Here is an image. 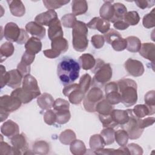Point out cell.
<instances>
[{"instance_id":"1f68e13d","label":"cell","mask_w":155,"mask_h":155,"mask_svg":"<svg viewBox=\"0 0 155 155\" xmlns=\"http://www.w3.org/2000/svg\"><path fill=\"white\" fill-rule=\"evenodd\" d=\"M89 145L90 149L95 152L96 151L104 148L105 145V143L101 135L96 134L90 137Z\"/></svg>"},{"instance_id":"603a6c76","label":"cell","mask_w":155,"mask_h":155,"mask_svg":"<svg viewBox=\"0 0 155 155\" xmlns=\"http://www.w3.org/2000/svg\"><path fill=\"white\" fill-rule=\"evenodd\" d=\"M10 95L18 98L22 104H28L35 98L33 94L25 91L22 87L15 89Z\"/></svg>"},{"instance_id":"7dc6e473","label":"cell","mask_w":155,"mask_h":155,"mask_svg":"<svg viewBox=\"0 0 155 155\" xmlns=\"http://www.w3.org/2000/svg\"><path fill=\"white\" fill-rule=\"evenodd\" d=\"M155 8H153L149 13L145 15L142 19V24L144 27L151 28L155 26Z\"/></svg>"},{"instance_id":"d590c367","label":"cell","mask_w":155,"mask_h":155,"mask_svg":"<svg viewBox=\"0 0 155 155\" xmlns=\"http://www.w3.org/2000/svg\"><path fill=\"white\" fill-rule=\"evenodd\" d=\"M155 91L151 90L148 91L144 97L145 105L149 110L150 116L153 115L155 113Z\"/></svg>"},{"instance_id":"30bf717a","label":"cell","mask_w":155,"mask_h":155,"mask_svg":"<svg viewBox=\"0 0 155 155\" xmlns=\"http://www.w3.org/2000/svg\"><path fill=\"white\" fill-rule=\"evenodd\" d=\"M105 99L111 105H116L121 102L120 94L118 90L117 82H111L105 86Z\"/></svg>"},{"instance_id":"44dd1931","label":"cell","mask_w":155,"mask_h":155,"mask_svg":"<svg viewBox=\"0 0 155 155\" xmlns=\"http://www.w3.org/2000/svg\"><path fill=\"white\" fill-rule=\"evenodd\" d=\"M12 15L16 17H22L25 13V7L20 0H12L7 1Z\"/></svg>"},{"instance_id":"681fc988","label":"cell","mask_w":155,"mask_h":155,"mask_svg":"<svg viewBox=\"0 0 155 155\" xmlns=\"http://www.w3.org/2000/svg\"><path fill=\"white\" fill-rule=\"evenodd\" d=\"M76 21L77 19L76 16L73 13H68L64 15L61 18V22L64 27L73 28Z\"/></svg>"},{"instance_id":"ee69618b","label":"cell","mask_w":155,"mask_h":155,"mask_svg":"<svg viewBox=\"0 0 155 155\" xmlns=\"http://www.w3.org/2000/svg\"><path fill=\"white\" fill-rule=\"evenodd\" d=\"M91 83V77L89 74H84L82 75L78 84L79 87L82 90V91L85 94L89 90Z\"/></svg>"},{"instance_id":"7c38bea8","label":"cell","mask_w":155,"mask_h":155,"mask_svg":"<svg viewBox=\"0 0 155 155\" xmlns=\"http://www.w3.org/2000/svg\"><path fill=\"white\" fill-rule=\"evenodd\" d=\"M35 58V54L27 51H25L21 60L17 66V70L21 73L23 77L28 74L30 72V66Z\"/></svg>"},{"instance_id":"6da1fadb","label":"cell","mask_w":155,"mask_h":155,"mask_svg":"<svg viewBox=\"0 0 155 155\" xmlns=\"http://www.w3.org/2000/svg\"><path fill=\"white\" fill-rule=\"evenodd\" d=\"M80 65L72 58L65 56L59 61L57 67V74L64 85L73 84L79 76Z\"/></svg>"},{"instance_id":"52a82bcc","label":"cell","mask_w":155,"mask_h":155,"mask_svg":"<svg viewBox=\"0 0 155 155\" xmlns=\"http://www.w3.org/2000/svg\"><path fill=\"white\" fill-rule=\"evenodd\" d=\"M127 111L128 113L130 118L125 124L122 125V127L128 133L129 139L132 140L137 139L141 136L143 129H142L140 127L139 124V118L134 116L132 109H128Z\"/></svg>"},{"instance_id":"ffe728a7","label":"cell","mask_w":155,"mask_h":155,"mask_svg":"<svg viewBox=\"0 0 155 155\" xmlns=\"http://www.w3.org/2000/svg\"><path fill=\"white\" fill-rule=\"evenodd\" d=\"M113 2V1H105V3L101 6L99 10L101 18L109 22H113L114 16V9L113 5L111 4Z\"/></svg>"},{"instance_id":"277c9868","label":"cell","mask_w":155,"mask_h":155,"mask_svg":"<svg viewBox=\"0 0 155 155\" xmlns=\"http://www.w3.org/2000/svg\"><path fill=\"white\" fill-rule=\"evenodd\" d=\"M91 70L94 73L92 81L93 85H96L99 88L107 84L112 77L113 71L110 64L105 63L101 59L96 60V64Z\"/></svg>"},{"instance_id":"e7e4bbea","label":"cell","mask_w":155,"mask_h":155,"mask_svg":"<svg viewBox=\"0 0 155 155\" xmlns=\"http://www.w3.org/2000/svg\"><path fill=\"white\" fill-rule=\"evenodd\" d=\"M129 25L127 24L124 20H120L115 22L113 24V27L116 30H124L129 27Z\"/></svg>"},{"instance_id":"d6a6232c","label":"cell","mask_w":155,"mask_h":155,"mask_svg":"<svg viewBox=\"0 0 155 155\" xmlns=\"http://www.w3.org/2000/svg\"><path fill=\"white\" fill-rule=\"evenodd\" d=\"M70 150L74 155H83L87 151L85 143L79 139H75L70 143Z\"/></svg>"},{"instance_id":"7402d4cb","label":"cell","mask_w":155,"mask_h":155,"mask_svg":"<svg viewBox=\"0 0 155 155\" xmlns=\"http://www.w3.org/2000/svg\"><path fill=\"white\" fill-rule=\"evenodd\" d=\"M155 45L153 43H143L141 45L139 50V54L145 59H147L153 63L154 62Z\"/></svg>"},{"instance_id":"816d5d0a","label":"cell","mask_w":155,"mask_h":155,"mask_svg":"<svg viewBox=\"0 0 155 155\" xmlns=\"http://www.w3.org/2000/svg\"><path fill=\"white\" fill-rule=\"evenodd\" d=\"M127 41L126 39L122 37L114 39L110 45H111L113 48L116 51H121L126 49L127 48Z\"/></svg>"},{"instance_id":"9a60e30c","label":"cell","mask_w":155,"mask_h":155,"mask_svg":"<svg viewBox=\"0 0 155 155\" xmlns=\"http://www.w3.org/2000/svg\"><path fill=\"white\" fill-rule=\"evenodd\" d=\"M87 27L97 30L101 33H106L110 29V22L99 17H94L87 24Z\"/></svg>"},{"instance_id":"6f0895ef","label":"cell","mask_w":155,"mask_h":155,"mask_svg":"<svg viewBox=\"0 0 155 155\" xmlns=\"http://www.w3.org/2000/svg\"><path fill=\"white\" fill-rule=\"evenodd\" d=\"M130 154L133 155H141L143 154V149L138 144L131 143L127 146Z\"/></svg>"},{"instance_id":"9f6ffc18","label":"cell","mask_w":155,"mask_h":155,"mask_svg":"<svg viewBox=\"0 0 155 155\" xmlns=\"http://www.w3.org/2000/svg\"><path fill=\"white\" fill-rule=\"evenodd\" d=\"M44 120L47 125L54 124L56 122V116L54 110L51 109L47 110L44 114Z\"/></svg>"},{"instance_id":"f35d334b","label":"cell","mask_w":155,"mask_h":155,"mask_svg":"<svg viewBox=\"0 0 155 155\" xmlns=\"http://www.w3.org/2000/svg\"><path fill=\"white\" fill-rule=\"evenodd\" d=\"M96 154H130L129 151L126 146L120 147L117 150L113 148H102L94 152Z\"/></svg>"},{"instance_id":"cb8c5ba5","label":"cell","mask_w":155,"mask_h":155,"mask_svg":"<svg viewBox=\"0 0 155 155\" xmlns=\"http://www.w3.org/2000/svg\"><path fill=\"white\" fill-rule=\"evenodd\" d=\"M8 72V81L7 84L8 87L12 88H18L20 87L22 82V75L21 73L17 70H12Z\"/></svg>"},{"instance_id":"d4e9b609","label":"cell","mask_w":155,"mask_h":155,"mask_svg":"<svg viewBox=\"0 0 155 155\" xmlns=\"http://www.w3.org/2000/svg\"><path fill=\"white\" fill-rule=\"evenodd\" d=\"M54 100L53 96L48 93H44L37 98L38 106L44 110H48L53 107Z\"/></svg>"},{"instance_id":"d6986e66","label":"cell","mask_w":155,"mask_h":155,"mask_svg":"<svg viewBox=\"0 0 155 155\" xmlns=\"http://www.w3.org/2000/svg\"><path fill=\"white\" fill-rule=\"evenodd\" d=\"M64 32L62 28V24L61 21L57 18L50 23L48 29V38L52 41L53 39L63 37Z\"/></svg>"},{"instance_id":"8992f818","label":"cell","mask_w":155,"mask_h":155,"mask_svg":"<svg viewBox=\"0 0 155 155\" xmlns=\"http://www.w3.org/2000/svg\"><path fill=\"white\" fill-rule=\"evenodd\" d=\"M104 98V93L98 87H93L84 98L83 105L85 110L90 113L95 112L96 104Z\"/></svg>"},{"instance_id":"74e56055","label":"cell","mask_w":155,"mask_h":155,"mask_svg":"<svg viewBox=\"0 0 155 155\" xmlns=\"http://www.w3.org/2000/svg\"><path fill=\"white\" fill-rule=\"evenodd\" d=\"M114 9V16L113 23L120 20H123L124 17L127 12V7L120 2H116L113 4Z\"/></svg>"},{"instance_id":"7bdbcfd3","label":"cell","mask_w":155,"mask_h":155,"mask_svg":"<svg viewBox=\"0 0 155 155\" xmlns=\"http://www.w3.org/2000/svg\"><path fill=\"white\" fill-rule=\"evenodd\" d=\"M114 138L119 145L120 147H125L128 143L129 137L127 131L122 129L115 131Z\"/></svg>"},{"instance_id":"91938a15","label":"cell","mask_w":155,"mask_h":155,"mask_svg":"<svg viewBox=\"0 0 155 155\" xmlns=\"http://www.w3.org/2000/svg\"><path fill=\"white\" fill-rule=\"evenodd\" d=\"M0 154L9 155L12 154V147L10 146L7 142L1 140L0 143Z\"/></svg>"},{"instance_id":"e0dca14e","label":"cell","mask_w":155,"mask_h":155,"mask_svg":"<svg viewBox=\"0 0 155 155\" xmlns=\"http://www.w3.org/2000/svg\"><path fill=\"white\" fill-rule=\"evenodd\" d=\"M25 30L33 36L39 39H43L46 33L45 28L42 25L33 21L29 22L26 24Z\"/></svg>"},{"instance_id":"f907efd6","label":"cell","mask_w":155,"mask_h":155,"mask_svg":"<svg viewBox=\"0 0 155 155\" xmlns=\"http://www.w3.org/2000/svg\"><path fill=\"white\" fill-rule=\"evenodd\" d=\"M99 118L104 128H114L118 125L113 119L111 114L109 115L99 114Z\"/></svg>"},{"instance_id":"c3c4849f","label":"cell","mask_w":155,"mask_h":155,"mask_svg":"<svg viewBox=\"0 0 155 155\" xmlns=\"http://www.w3.org/2000/svg\"><path fill=\"white\" fill-rule=\"evenodd\" d=\"M54 112L56 116V122L59 124H65L70 119L71 114L69 110L57 111Z\"/></svg>"},{"instance_id":"83f0119b","label":"cell","mask_w":155,"mask_h":155,"mask_svg":"<svg viewBox=\"0 0 155 155\" xmlns=\"http://www.w3.org/2000/svg\"><path fill=\"white\" fill-rule=\"evenodd\" d=\"M111 116L114 121L121 126L125 124L130 118L128 111L122 110H113L111 113Z\"/></svg>"},{"instance_id":"e575fe53","label":"cell","mask_w":155,"mask_h":155,"mask_svg":"<svg viewBox=\"0 0 155 155\" xmlns=\"http://www.w3.org/2000/svg\"><path fill=\"white\" fill-rule=\"evenodd\" d=\"M50 151L49 144L45 140L36 141L33 145V151L37 154H47Z\"/></svg>"},{"instance_id":"bcb514c9","label":"cell","mask_w":155,"mask_h":155,"mask_svg":"<svg viewBox=\"0 0 155 155\" xmlns=\"http://www.w3.org/2000/svg\"><path fill=\"white\" fill-rule=\"evenodd\" d=\"M132 110L134 116L139 119H142L147 116H150L149 110L144 104L136 105Z\"/></svg>"},{"instance_id":"94428289","label":"cell","mask_w":155,"mask_h":155,"mask_svg":"<svg viewBox=\"0 0 155 155\" xmlns=\"http://www.w3.org/2000/svg\"><path fill=\"white\" fill-rule=\"evenodd\" d=\"M154 121L155 118L154 117H148L143 119H139V124L140 127L144 130L145 128L152 125L154 123Z\"/></svg>"},{"instance_id":"60d3db41","label":"cell","mask_w":155,"mask_h":155,"mask_svg":"<svg viewBox=\"0 0 155 155\" xmlns=\"http://www.w3.org/2000/svg\"><path fill=\"white\" fill-rule=\"evenodd\" d=\"M15 51V48L13 44L10 42H5L3 43L0 47V54H1V59L2 60V58H4L5 59L11 56Z\"/></svg>"},{"instance_id":"3957f363","label":"cell","mask_w":155,"mask_h":155,"mask_svg":"<svg viewBox=\"0 0 155 155\" xmlns=\"http://www.w3.org/2000/svg\"><path fill=\"white\" fill-rule=\"evenodd\" d=\"M72 44L74 49L79 52L84 51L88 45L87 39L88 27L84 22L77 21L72 28Z\"/></svg>"},{"instance_id":"2e32d148","label":"cell","mask_w":155,"mask_h":155,"mask_svg":"<svg viewBox=\"0 0 155 155\" xmlns=\"http://www.w3.org/2000/svg\"><path fill=\"white\" fill-rule=\"evenodd\" d=\"M57 18H58L57 13L54 10H48L38 15L35 18V22L41 25L48 27L50 23Z\"/></svg>"},{"instance_id":"f5cc1de1","label":"cell","mask_w":155,"mask_h":155,"mask_svg":"<svg viewBox=\"0 0 155 155\" xmlns=\"http://www.w3.org/2000/svg\"><path fill=\"white\" fill-rule=\"evenodd\" d=\"M53 107L54 111L69 110L70 104L67 101L64 99L58 98L54 101Z\"/></svg>"},{"instance_id":"ac0fdd59","label":"cell","mask_w":155,"mask_h":155,"mask_svg":"<svg viewBox=\"0 0 155 155\" xmlns=\"http://www.w3.org/2000/svg\"><path fill=\"white\" fill-rule=\"evenodd\" d=\"M1 131L2 134L10 139L13 136L19 134V128L16 122L12 120H8L1 125Z\"/></svg>"},{"instance_id":"ba28073f","label":"cell","mask_w":155,"mask_h":155,"mask_svg":"<svg viewBox=\"0 0 155 155\" xmlns=\"http://www.w3.org/2000/svg\"><path fill=\"white\" fill-rule=\"evenodd\" d=\"M64 96L68 97L69 102L73 104H79L85 97V94L79 87L78 84H71L62 90Z\"/></svg>"},{"instance_id":"4316f807","label":"cell","mask_w":155,"mask_h":155,"mask_svg":"<svg viewBox=\"0 0 155 155\" xmlns=\"http://www.w3.org/2000/svg\"><path fill=\"white\" fill-rule=\"evenodd\" d=\"M25 48L26 51L36 54L42 49V42L39 39L32 36L25 44Z\"/></svg>"},{"instance_id":"ab89813d","label":"cell","mask_w":155,"mask_h":155,"mask_svg":"<svg viewBox=\"0 0 155 155\" xmlns=\"http://www.w3.org/2000/svg\"><path fill=\"white\" fill-rule=\"evenodd\" d=\"M100 134L104 139L105 145H111L115 140V131L113 128H104L101 131Z\"/></svg>"},{"instance_id":"db71d44e","label":"cell","mask_w":155,"mask_h":155,"mask_svg":"<svg viewBox=\"0 0 155 155\" xmlns=\"http://www.w3.org/2000/svg\"><path fill=\"white\" fill-rule=\"evenodd\" d=\"M105 41L109 44H111V43L116 39L122 37L121 35L119 32L117 31L114 30V29H110L108 32L104 34V35Z\"/></svg>"},{"instance_id":"5bb4252c","label":"cell","mask_w":155,"mask_h":155,"mask_svg":"<svg viewBox=\"0 0 155 155\" xmlns=\"http://www.w3.org/2000/svg\"><path fill=\"white\" fill-rule=\"evenodd\" d=\"M21 28L13 22H8L4 29V36L9 42H17L21 35Z\"/></svg>"},{"instance_id":"b9f144b4","label":"cell","mask_w":155,"mask_h":155,"mask_svg":"<svg viewBox=\"0 0 155 155\" xmlns=\"http://www.w3.org/2000/svg\"><path fill=\"white\" fill-rule=\"evenodd\" d=\"M123 20L129 25H136L140 21V16L137 12L130 11L126 13Z\"/></svg>"},{"instance_id":"8d00e7d4","label":"cell","mask_w":155,"mask_h":155,"mask_svg":"<svg viewBox=\"0 0 155 155\" xmlns=\"http://www.w3.org/2000/svg\"><path fill=\"white\" fill-rule=\"evenodd\" d=\"M76 134L75 133L70 130L67 129L62 132L59 136V141L64 145H70V143L76 139Z\"/></svg>"},{"instance_id":"484cf974","label":"cell","mask_w":155,"mask_h":155,"mask_svg":"<svg viewBox=\"0 0 155 155\" xmlns=\"http://www.w3.org/2000/svg\"><path fill=\"white\" fill-rule=\"evenodd\" d=\"M51 41V49L60 54L66 52L68 49V41L63 37L55 38Z\"/></svg>"},{"instance_id":"f546056e","label":"cell","mask_w":155,"mask_h":155,"mask_svg":"<svg viewBox=\"0 0 155 155\" xmlns=\"http://www.w3.org/2000/svg\"><path fill=\"white\" fill-rule=\"evenodd\" d=\"M79 62L82 69L88 70H91L94 67L96 64V59L92 54L90 53H84L79 57Z\"/></svg>"},{"instance_id":"11a10c76","label":"cell","mask_w":155,"mask_h":155,"mask_svg":"<svg viewBox=\"0 0 155 155\" xmlns=\"http://www.w3.org/2000/svg\"><path fill=\"white\" fill-rule=\"evenodd\" d=\"M91 42L95 48L100 49L104 45L105 39L104 36L101 35H95L91 37Z\"/></svg>"},{"instance_id":"be15d7a7","label":"cell","mask_w":155,"mask_h":155,"mask_svg":"<svg viewBox=\"0 0 155 155\" xmlns=\"http://www.w3.org/2000/svg\"><path fill=\"white\" fill-rule=\"evenodd\" d=\"M28 39H29V36H28L27 31L26 30H25L24 29L21 28V35L19 36L18 40L17 41L16 43H18V44L22 45L24 44H25Z\"/></svg>"},{"instance_id":"680465c9","label":"cell","mask_w":155,"mask_h":155,"mask_svg":"<svg viewBox=\"0 0 155 155\" xmlns=\"http://www.w3.org/2000/svg\"><path fill=\"white\" fill-rule=\"evenodd\" d=\"M8 72L6 71L5 67L1 65V88H2L6 85L8 81Z\"/></svg>"},{"instance_id":"9c48e42d","label":"cell","mask_w":155,"mask_h":155,"mask_svg":"<svg viewBox=\"0 0 155 155\" xmlns=\"http://www.w3.org/2000/svg\"><path fill=\"white\" fill-rule=\"evenodd\" d=\"M12 144V154H22L27 151V140L24 133L18 134L10 138Z\"/></svg>"},{"instance_id":"f1b7e54d","label":"cell","mask_w":155,"mask_h":155,"mask_svg":"<svg viewBox=\"0 0 155 155\" xmlns=\"http://www.w3.org/2000/svg\"><path fill=\"white\" fill-rule=\"evenodd\" d=\"M88 10V4L84 0H73L71 2L72 13L79 16L85 13Z\"/></svg>"},{"instance_id":"4fadbf2b","label":"cell","mask_w":155,"mask_h":155,"mask_svg":"<svg viewBox=\"0 0 155 155\" xmlns=\"http://www.w3.org/2000/svg\"><path fill=\"white\" fill-rule=\"evenodd\" d=\"M22 88L27 91L31 93L36 97L41 95V91L38 82L35 77L28 74L24 77Z\"/></svg>"},{"instance_id":"6125c7cd","label":"cell","mask_w":155,"mask_h":155,"mask_svg":"<svg viewBox=\"0 0 155 155\" xmlns=\"http://www.w3.org/2000/svg\"><path fill=\"white\" fill-rule=\"evenodd\" d=\"M134 2L137 5V6L141 9L150 8V7H153L155 4V1H153V0H151V1H147V0L136 1H134Z\"/></svg>"},{"instance_id":"7a4b0ae2","label":"cell","mask_w":155,"mask_h":155,"mask_svg":"<svg viewBox=\"0 0 155 155\" xmlns=\"http://www.w3.org/2000/svg\"><path fill=\"white\" fill-rule=\"evenodd\" d=\"M118 90L120 94L121 102L125 107H131L137 101V85L135 81L124 78L117 82Z\"/></svg>"},{"instance_id":"f6af8a7d","label":"cell","mask_w":155,"mask_h":155,"mask_svg":"<svg viewBox=\"0 0 155 155\" xmlns=\"http://www.w3.org/2000/svg\"><path fill=\"white\" fill-rule=\"evenodd\" d=\"M70 1L64 0H44L42 2L44 6L48 10H54L59 8L64 5H66Z\"/></svg>"},{"instance_id":"4dcf8cb0","label":"cell","mask_w":155,"mask_h":155,"mask_svg":"<svg viewBox=\"0 0 155 155\" xmlns=\"http://www.w3.org/2000/svg\"><path fill=\"white\" fill-rule=\"evenodd\" d=\"M114 110L113 105L110 104L105 99H102L96 105L95 111L101 115H109Z\"/></svg>"},{"instance_id":"8fae6325","label":"cell","mask_w":155,"mask_h":155,"mask_svg":"<svg viewBox=\"0 0 155 155\" xmlns=\"http://www.w3.org/2000/svg\"><path fill=\"white\" fill-rule=\"evenodd\" d=\"M124 67L127 73L134 77L142 76L145 71L144 66L140 61L131 58H129L125 61Z\"/></svg>"},{"instance_id":"5b68a950","label":"cell","mask_w":155,"mask_h":155,"mask_svg":"<svg viewBox=\"0 0 155 155\" xmlns=\"http://www.w3.org/2000/svg\"><path fill=\"white\" fill-rule=\"evenodd\" d=\"M22 102L16 97L11 95H4L0 99V116L1 121H4L9 114L20 108Z\"/></svg>"},{"instance_id":"836d02e7","label":"cell","mask_w":155,"mask_h":155,"mask_svg":"<svg viewBox=\"0 0 155 155\" xmlns=\"http://www.w3.org/2000/svg\"><path fill=\"white\" fill-rule=\"evenodd\" d=\"M127 50L132 53L138 52L141 47L140 40L136 36H130L126 38Z\"/></svg>"},{"instance_id":"03108f58","label":"cell","mask_w":155,"mask_h":155,"mask_svg":"<svg viewBox=\"0 0 155 155\" xmlns=\"http://www.w3.org/2000/svg\"><path fill=\"white\" fill-rule=\"evenodd\" d=\"M44 54L49 59H54L58 58L60 54L55 51L54 50L51 49H48V50H45L43 51Z\"/></svg>"}]
</instances>
